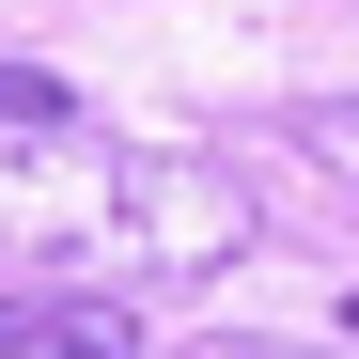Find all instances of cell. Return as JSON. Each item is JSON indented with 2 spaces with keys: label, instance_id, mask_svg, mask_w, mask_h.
Segmentation results:
<instances>
[{
  "label": "cell",
  "instance_id": "cell-1",
  "mask_svg": "<svg viewBox=\"0 0 359 359\" xmlns=\"http://www.w3.org/2000/svg\"><path fill=\"white\" fill-rule=\"evenodd\" d=\"M234 250H250V188L219 156L109 141L63 79L0 63V266L94 281V297H172V281H219Z\"/></svg>",
  "mask_w": 359,
  "mask_h": 359
},
{
  "label": "cell",
  "instance_id": "cell-2",
  "mask_svg": "<svg viewBox=\"0 0 359 359\" xmlns=\"http://www.w3.org/2000/svg\"><path fill=\"white\" fill-rule=\"evenodd\" d=\"M0 359H141V313L94 281H47V297H0Z\"/></svg>",
  "mask_w": 359,
  "mask_h": 359
},
{
  "label": "cell",
  "instance_id": "cell-3",
  "mask_svg": "<svg viewBox=\"0 0 359 359\" xmlns=\"http://www.w3.org/2000/svg\"><path fill=\"white\" fill-rule=\"evenodd\" d=\"M281 141H297V156H313L328 188L359 203V94H313V109H281Z\"/></svg>",
  "mask_w": 359,
  "mask_h": 359
},
{
  "label": "cell",
  "instance_id": "cell-4",
  "mask_svg": "<svg viewBox=\"0 0 359 359\" xmlns=\"http://www.w3.org/2000/svg\"><path fill=\"white\" fill-rule=\"evenodd\" d=\"M188 359H281V344H188Z\"/></svg>",
  "mask_w": 359,
  "mask_h": 359
},
{
  "label": "cell",
  "instance_id": "cell-5",
  "mask_svg": "<svg viewBox=\"0 0 359 359\" xmlns=\"http://www.w3.org/2000/svg\"><path fill=\"white\" fill-rule=\"evenodd\" d=\"M344 328H359V297H344Z\"/></svg>",
  "mask_w": 359,
  "mask_h": 359
}]
</instances>
